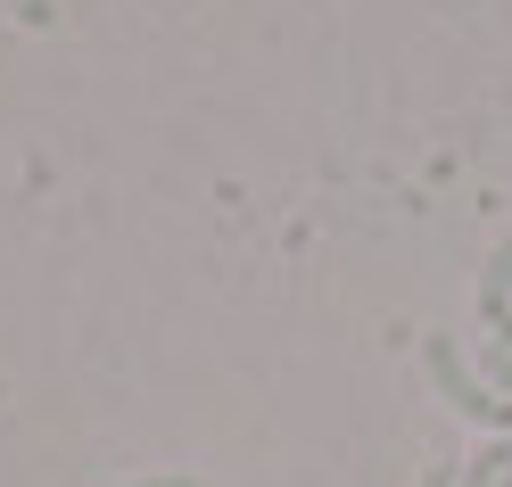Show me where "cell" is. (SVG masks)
Returning a JSON list of instances; mask_svg holds the SVG:
<instances>
[{
  "label": "cell",
  "mask_w": 512,
  "mask_h": 487,
  "mask_svg": "<svg viewBox=\"0 0 512 487\" xmlns=\"http://www.w3.org/2000/svg\"><path fill=\"white\" fill-rule=\"evenodd\" d=\"M9 17H17V25H34V34H42V25H50L58 9H50V0H9Z\"/></svg>",
  "instance_id": "4"
},
{
  "label": "cell",
  "mask_w": 512,
  "mask_h": 487,
  "mask_svg": "<svg viewBox=\"0 0 512 487\" xmlns=\"http://www.w3.org/2000/svg\"><path fill=\"white\" fill-rule=\"evenodd\" d=\"M422 372H430V388H438V397H446V405H455V413L471 421V430L512 438V405H504L496 388L471 372V355H463L455 339H438V331H430V339H422Z\"/></svg>",
  "instance_id": "1"
},
{
  "label": "cell",
  "mask_w": 512,
  "mask_h": 487,
  "mask_svg": "<svg viewBox=\"0 0 512 487\" xmlns=\"http://www.w3.org/2000/svg\"><path fill=\"white\" fill-rule=\"evenodd\" d=\"M479 314H488L496 331L512 322V232L488 248V265H479Z\"/></svg>",
  "instance_id": "2"
},
{
  "label": "cell",
  "mask_w": 512,
  "mask_h": 487,
  "mask_svg": "<svg viewBox=\"0 0 512 487\" xmlns=\"http://www.w3.org/2000/svg\"><path fill=\"white\" fill-rule=\"evenodd\" d=\"M496 487H512V471H504V479H496Z\"/></svg>",
  "instance_id": "8"
},
{
  "label": "cell",
  "mask_w": 512,
  "mask_h": 487,
  "mask_svg": "<svg viewBox=\"0 0 512 487\" xmlns=\"http://www.w3.org/2000/svg\"><path fill=\"white\" fill-rule=\"evenodd\" d=\"M133 487H207V479H190V471H174V479H133Z\"/></svg>",
  "instance_id": "6"
},
{
  "label": "cell",
  "mask_w": 512,
  "mask_h": 487,
  "mask_svg": "<svg viewBox=\"0 0 512 487\" xmlns=\"http://www.w3.org/2000/svg\"><path fill=\"white\" fill-rule=\"evenodd\" d=\"M488 388L512 405V347H496V339H488Z\"/></svg>",
  "instance_id": "3"
},
{
  "label": "cell",
  "mask_w": 512,
  "mask_h": 487,
  "mask_svg": "<svg viewBox=\"0 0 512 487\" xmlns=\"http://www.w3.org/2000/svg\"><path fill=\"white\" fill-rule=\"evenodd\" d=\"M496 347H512V322H504V331H496Z\"/></svg>",
  "instance_id": "7"
},
{
  "label": "cell",
  "mask_w": 512,
  "mask_h": 487,
  "mask_svg": "<svg viewBox=\"0 0 512 487\" xmlns=\"http://www.w3.org/2000/svg\"><path fill=\"white\" fill-rule=\"evenodd\" d=\"M455 471H463V463H430V471H422V487H455Z\"/></svg>",
  "instance_id": "5"
}]
</instances>
